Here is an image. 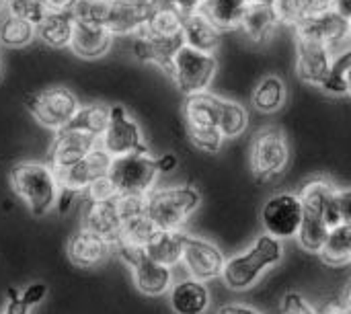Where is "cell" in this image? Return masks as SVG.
Masks as SVG:
<instances>
[{
	"label": "cell",
	"mask_w": 351,
	"mask_h": 314,
	"mask_svg": "<svg viewBox=\"0 0 351 314\" xmlns=\"http://www.w3.org/2000/svg\"><path fill=\"white\" fill-rule=\"evenodd\" d=\"M298 195L302 202V226L296 239L306 253H319L327 241L329 230L343 224L337 202V187H333L329 181L313 179L302 187Z\"/></svg>",
	"instance_id": "cell-1"
},
{
	"label": "cell",
	"mask_w": 351,
	"mask_h": 314,
	"mask_svg": "<svg viewBox=\"0 0 351 314\" xmlns=\"http://www.w3.org/2000/svg\"><path fill=\"white\" fill-rule=\"evenodd\" d=\"M282 257H284L282 241L265 232L249 249L226 259L222 269V280L234 292L251 290L269 267L282 261Z\"/></svg>",
	"instance_id": "cell-2"
},
{
	"label": "cell",
	"mask_w": 351,
	"mask_h": 314,
	"mask_svg": "<svg viewBox=\"0 0 351 314\" xmlns=\"http://www.w3.org/2000/svg\"><path fill=\"white\" fill-rule=\"evenodd\" d=\"M10 181L14 193L27 204L33 216L41 218L58 206L60 183L49 162H21L12 169Z\"/></svg>",
	"instance_id": "cell-3"
},
{
	"label": "cell",
	"mask_w": 351,
	"mask_h": 314,
	"mask_svg": "<svg viewBox=\"0 0 351 314\" xmlns=\"http://www.w3.org/2000/svg\"><path fill=\"white\" fill-rule=\"evenodd\" d=\"M199 204L202 195L195 187H162L146 195V214L158 230H181Z\"/></svg>",
	"instance_id": "cell-4"
},
{
	"label": "cell",
	"mask_w": 351,
	"mask_h": 314,
	"mask_svg": "<svg viewBox=\"0 0 351 314\" xmlns=\"http://www.w3.org/2000/svg\"><path fill=\"white\" fill-rule=\"evenodd\" d=\"M216 68H218L216 53H206L183 43L173 58L169 76L175 80L177 88L189 97V95L206 93L210 88L216 76Z\"/></svg>",
	"instance_id": "cell-5"
},
{
	"label": "cell",
	"mask_w": 351,
	"mask_h": 314,
	"mask_svg": "<svg viewBox=\"0 0 351 314\" xmlns=\"http://www.w3.org/2000/svg\"><path fill=\"white\" fill-rule=\"evenodd\" d=\"M109 165H111V156L101 146H97L82 160H78V162H74V165H70L66 169H53L56 177H58V183H60L58 210L68 212L70 202L74 197L82 195L95 179L107 175Z\"/></svg>",
	"instance_id": "cell-6"
},
{
	"label": "cell",
	"mask_w": 351,
	"mask_h": 314,
	"mask_svg": "<svg viewBox=\"0 0 351 314\" xmlns=\"http://www.w3.org/2000/svg\"><path fill=\"white\" fill-rule=\"evenodd\" d=\"M107 175L113 181L119 195L123 193L146 195L154 189L160 171L156 167V158L150 156V152H132L111 158Z\"/></svg>",
	"instance_id": "cell-7"
},
{
	"label": "cell",
	"mask_w": 351,
	"mask_h": 314,
	"mask_svg": "<svg viewBox=\"0 0 351 314\" xmlns=\"http://www.w3.org/2000/svg\"><path fill=\"white\" fill-rule=\"evenodd\" d=\"M27 109L41 125L60 132L70 125L72 117L80 109V103L70 88L51 86L27 97Z\"/></svg>",
	"instance_id": "cell-8"
},
{
	"label": "cell",
	"mask_w": 351,
	"mask_h": 314,
	"mask_svg": "<svg viewBox=\"0 0 351 314\" xmlns=\"http://www.w3.org/2000/svg\"><path fill=\"white\" fill-rule=\"evenodd\" d=\"M290 160V146L280 128H263L251 144V167L261 181L278 177Z\"/></svg>",
	"instance_id": "cell-9"
},
{
	"label": "cell",
	"mask_w": 351,
	"mask_h": 314,
	"mask_svg": "<svg viewBox=\"0 0 351 314\" xmlns=\"http://www.w3.org/2000/svg\"><path fill=\"white\" fill-rule=\"evenodd\" d=\"M99 146L111 158L132 152H148L140 125L128 115V111L121 105H111V117L107 130L99 138Z\"/></svg>",
	"instance_id": "cell-10"
},
{
	"label": "cell",
	"mask_w": 351,
	"mask_h": 314,
	"mask_svg": "<svg viewBox=\"0 0 351 314\" xmlns=\"http://www.w3.org/2000/svg\"><path fill=\"white\" fill-rule=\"evenodd\" d=\"M261 222L267 234L288 241L296 239L302 226V202L296 193H278L261 210Z\"/></svg>",
	"instance_id": "cell-11"
},
{
	"label": "cell",
	"mask_w": 351,
	"mask_h": 314,
	"mask_svg": "<svg viewBox=\"0 0 351 314\" xmlns=\"http://www.w3.org/2000/svg\"><path fill=\"white\" fill-rule=\"evenodd\" d=\"M181 263L187 269L189 278L199 282H212L216 278H222L226 259L214 243L185 234Z\"/></svg>",
	"instance_id": "cell-12"
},
{
	"label": "cell",
	"mask_w": 351,
	"mask_h": 314,
	"mask_svg": "<svg viewBox=\"0 0 351 314\" xmlns=\"http://www.w3.org/2000/svg\"><path fill=\"white\" fill-rule=\"evenodd\" d=\"M335 62L327 43L311 37L296 35V72L300 80L313 86H321Z\"/></svg>",
	"instance_id": "cell-13"
},
{
	"label": "cell",
	"mask_w": 351,
	"mask_h": 314,
	"mask_svg": "<svg viewBox=\"0 0 351 314\" xmlns=\"http://www.w3.org/2000/svg\"><path fill=\"white\" fill-rule=\"evenodd\" d=\"M97 146H99L97 138L76 132V130H70V128H64V130L56 132V136H53V142L49 148V165L53 169H66V167L82 160Z\"/></svg>",
	"instance_id": "cell-14"
},
{
	"label": "cell",
	"mask_w": 351,
	"mask_h": 314,
	"mask_svg": "<svg viewBox=\"0 0 351 314\" xmlns=\"http://www.w3.org/2000/svg\"><path fill=\"white\" fill-rule=\"evenodd\" d=\"M132 278L136 288L146 296H162L173 288V267L162 265L150 259L146 253H140L132 265Z\"/></svg>",
	"instance_id": "cell-15"
},
{
	"label": "cell",
	"mask_w": 351,
	"mask_h": 314,
	"mask_svg": "<svg viewBox=\"0 0 351 314\" xmlns=\"http://www.w3.org/2000/svg\"><path fill=\"white\" fill-rule=\"evenodd\" d=\"M113 37L115 35L105 25L76 21L72 39H70V47L76 56H80L84 60H95V58H103L111 49Z\"/></svg>",
	"instance_id": "cell-16"
},
{
	"label": "cell",
	"mask_w": 351,
	"mask_h": 314,
	"mask_svg": "<svg viewBox=\"0 0 351 314\" xmlns=\"http://www.w3.org/2000/svg\"><path fill=\"white\" fill-rule=\"evenodd\" d=\"M115 200H109V202L86 200L82 208V228L111 241L113 245L119 239V230H121V216H119Z\"/></svg>",
	"instance_id": "cell-17"
},
{
	"label": "cell",
	"mask_w": 351,
	"mask_h": 314,
	"mask_svg": "<svg viewBox=\"0 0 351 314\" xmlns=\"http://www.w3.org/2000/svg\"><path fill=\"white\" fill-rule=\"evenodd\" d=\"M115 245L86 228H80L70 241H68V257L72 259L74 265L78 267H84V269H90V267H97L101 265L111 249Z\"/></svg>",
	"instance_id": "cell-18"
},
{
	"label": "cell",
	"mask_w": 351,
	"mask_h": 314,
	"mask_svg": "<svg viewBox=\"0 0 351 314\" xmlns=\"http://www.w3.org/2000/svg\"><path fill=\"white\" fill-rule=\"evenodd\" d=\"M148 14V0H111L105 27L113 35H136Z\"/></svg>",
	"instance_id": "cell-19"
},
{
	"label": "cell",
	"mask_w": 351,
	"mask_h": 314,
	"mask_svg": "<svg viewBox=\"0 0 351 314\" xmlns=\"http://www.w3.org/2000/svg\"><path fill=\"white\" fill-rule=\"evenodd\" d=\"M183 12L167 2L148 0V14L138 33L160 37V39H175L183 37Z\"/></svg>",
	"instance_id": "cell-20"
},
{
	"label": "cell",
	"mask_w": 351,
	"mask_h": 314,
	"mask_svg": "<svg viewBox=\"0 0 351 314\" xmlns=\"http://www.w3.org/2000/svg\"><path fill=\"white\" fill-rule=\"evenodd\" d=\"M210 302L212 298L206 282L187 278L171 288V309L175 314H206Z\"/></svg>",
	"instance_id": "cell-21"
},
{
	"label": "cell",
	"mask_w": 351,
	"mask_h": 314,
	"mask_svg": "<svg viewBox=\"0 0 351 314\" xmlns=\"http://www.w3.org/2000/svg\"><path fill=\"white\" fill-rule=\"evenodd\" d=\"M220 29L197 8L183 16V41L206 53H216L220 47Z\"/></svg>",
	"instance_id": "cell-22"
},
{
	"label": "cell",
	"mask_w": 351,
	"mask_h": 314,
	"mask_svg": "<svg viewBox=\"0 0 351 314\" xmlns=\"http://www.w3.org/2000/svg\"><path fill=\"white\" fill-rule=\"evenodd\" d=\"M72 10H47V14L37 23V37L49 47H70L74 31Z\"/></svg>",
	"instance_id": "cell-23"
},
{
	"label": "cell",
	"mask_w": 351,
	"mask_h": 314,
	"mask_svg": "<svg viewBox=\"0 0 351 314\" xmlns=\"http://www.w3.org/2000/svg\"><path fill=\"white\" fill-rule=\"evenodd\" d=\"M278 25H280V21L274 12L271 2H251V4H247L241 29L247 33V37L251 41L263 43L274 35Z\"/></svg>",
	"instance_id": "cell-24"
},
{
	"label": "cell",
	"mask_w": 351,
	"mask_h": 314,
	"mask_svg": "<svg viewBox=\"0 0 351 314\" xmlns=\"http://www.w3.org/2000/svg\"><path fill=\"white\" fill-rule=\"evenodd\" d=\"M183 245H185V232H181V230H156L154 237L144 247V253L162 265L175 267L181 263Z\"/></svg>",
	"instance_id": "cell-25"
},
{
	"label": "cell",
	"mask_w": 351,
	"mask_h": 314,
	"mask_svg": "<svg viewBox=\"0 0 351 314\" xmlns=\"http://www.w3.org/2000/svg\"><path fill=\"white\" fill-rule=\"evenodd\" d=\"M282 25L298 29L306 19L333 8L329 0H269Z\"/></svg>",
	"instance_id": "cell-26"
},
{
	"label": "cell",
	"mask_w": 351,
	"mask_h": 314,
	"mask_svg": "<svg viewBox=\"0 0 351 314\" xmlns=\"http://www.w3.org/2000/svg\"><path fill=\"white\" fill-rule=\"evenodd\" d=\"M199 10L220 29L230 31L239 29L247 10L245 0H204Z\"/></svg>",
	"instance_id": "cell-27"
},
{
	"label": "cell",
	"mask_w": 351,
	"mask_h": 314,
	"mask_svg": "<svg viewBox=\"0 0 351 314\" xmlns=\"http://www.w3.org/2000/svg\"><path fill=\"white\" fill-rule=\"evenodd\" d=\"M111 117V107L105 103H88V105H80V109L76 111V115L70 121V130L88 134L93 138H101L103 132L107 130Z\"/></svg>",
	"instance_id": "cell-28"
},
{
	"label": "cell",
	"mask_w": 351,
	"mask_h": 314,
	"mask_svg": "<svg viewBox=\"0 0 351 314\" xmlns=\"http://www.w3.org/2000/svg\"><path fill=\"white\" fill-rule=\"evenodd\" d=\"M286 84L280 76H265L253 90L251 103L261 113H276L286 103Z\"/></svg>",
	"instance_id": "cell-29"
},
{
	"label": "cell",
	"mask_w": 351,
	"mask_h": 314,
	"mask_svg": "<svg viewBox=\"0 0 351 314\" xmlns=\"http://www.w3.org/2000/svg\"><path fill=\"white\" fill-rule=\"evenodd\" d=\"M249 128V113L247 109L230 99L218 97V130L226 138H239Z\"/></svg>",
	"instance_id": "cell-30"
},
{
	"label": "cell",
	"mask_w": 351,
	"mask_h": 314,
	"mask_svg": "<svg viewBox=\"0 0 351 314\" xmlns=\"http://www.w3.org/2000/svg\"><path fill=\"white\" fill-rule=\"evenodd\" d=\"M327 265H343L351 261V226L339 224L329 230L325 245L319 251Z\"/></svg>",
	"instance_id": "cell-31"
},
{
	"label": "cell",
	"mask_w": 351,
	"mask_h": 314,
	"mask_svg": "<svg viewBox=\"0 0 351 314\" xmlns=\"http://www.w3.org/2000/svg\"><path fill=\"white\" fill-rule=\"evenodd\" d=\"M37 37V25L21 16L8 14L0 23V43L4 47H25Z\"/></svg>",
	"instance_id": "cell-32"
},
{
	"label": "cell",
	"mask_w": 351,
	"mask_h": 314,
	"mask_svg": "<svg viewBox=\"0 0 351 314\" xmlns=\"http://www.w3.org/2000/svg\"><path fill=\"white\" fill-rule=\"evenodd\" d=\"M158 228L154 226V222L148 218V214H140V216H132L121 220V230H119V239L115 243H125L132 247H140L144 249L148 245V241L154 237Z\"/></svg>",
	"instance_id": "cell-33"
},
{
	"label": "cell",
	"mask_w": 351,
	"mask_h": 314,
	"mask_svg": "<svg viewBox=\"0 0 351 314\" xmlns=\"http://www.w3.org/2000/svg\"><path fill=\"white\" fill-rule=\"evenodd\" d=\"M111 0H76L72 6V14L76 21H88V23H105L107 10Z\"/></svg>",
	"instance_id": "cell-34"
},
{
	"label": "cell",
	"mask_w": 351,
	"mask_h": 314,
	"mask_svg": "<svg viewBox=\"0 0 351 314\" xmlns=\"http://www.w3.org/2000/svg\"><path fill=\"white\" fill-rule=\"evenodd\" d=\"M6 6L8 14L31 21L33 25H37L47 14V6L43 4V0H6Z\"/></svg>",
	"instance_id": "cell-35"
},
{
	"label": "cell",
	"mask_w": 351,
	"mask_h": 314,
	"mask_svg": "<svg viewBox=\"0 0 351 314\" xmlns=\"http://www.w3.org/2000/svg\"><path fill=\"white\" fill-rule=\"evenodd\" d=\"M189 132V140L204 152L216 154L222 148L224 136L218 128H195V130H187Z\"/></svg>",
	"instance_id": "cell-36"
},
{
	"label": "cell",
	"mask_w": 351,
	"mask_h": 314,
	"mask_svg": "<svg viewBox=\"0 0 351 314\" xmlns=\"http://www.w3.org/2000/svg\"><path fill=\"white\" fill-rule=\"evenodd\" d=\"M119 193L113 185V181L109 179V175H103L99 179H95L88 189L84 191V197L90 200V202H109V200H115Z\"/></svg>",
	"instance_id": "cell-37"
},
{
	"label": "cell",
	"mask_w": 351,
	"mask_h": 314,
	"mask_svg": "<svg viewBox=\"0 0 351 314\" xmlns=\"http://www.w3.org/2000/svg\"><path fill=\"white\" fill-rule=\"evenodd\" d=\"M282 314H319L300 294H288L282 302Z\"/></svg>",
	"instance_id": "cell-38"
},
{
	"label": "cell",
	"mask_w": 351,
	"mask_h": 314,
	"mask_svg": "<svg viewBox=\"0 0 351 314\" xmlns=\"http://www.w3.org/2000/svg\"><path fill=\"white\" fill-rule=\"evenodd\" d=\"M45 296H47V286L41 284V282L31 284V286H27V288L21 292V300H23V304H25L29 311H31L33 306H37Z\"/></svg>",
	"instance_id": "cell-39"
},
{
	"label": "cell",
	"mask_w": 351,
	"mask_h": 314,
	"mask_svg": "<svg viewBox=\"0 0 351 314\" xmlns=\"http://www.w3.org/2000/svg\"><path fill=\"white\" fill-rule=\"evenodd\" d=\"M2 314H29V309L21 300V292H16L14 288H8V300Z\"/></svg>",
	"instance_id": "cell-40"
},
{
	"label": "cell",
	"mask_w": 351,
	"mask_h": 314,
	"mask_svg": "<svg viewBox=\"0 0 351 314\" xmlns=\"http://www.w3.org/2000/svg\"><path fill=\"white\" fill-rule=\"evenodd\" d=\"M337 202H339L341 222L351 226V189H337Z\"/></svg>",
	"instance_id": "cell-41"
},
{
	"label": "cell",
	"mask_w": 351,
	"mask_h": 314,
	"mask_svg": "<svg viewBox=\"0 0 351 314\" xmlns=\"http://www.w3.org/2000/svg\"><path fill=\"white\" fill-rule=\"evenodd\" d=\"M177 165H179V158H177L175 154H171V152L160 154V156L156 158V167H158L160 173H173V171L177 169Z\"/></svg>",
	"instance_id": "cell-42"
},
{
	"label": "cell",
	"mask_w": 351,
	"mask_h": 314,
	"mask_svg": "<svg viewBox=\"0 0 351 314\" xmlns=\"http://www.w3.org/2000/svg\"><path fill=\"white\" fill-rule=\"evenodd\" d=\"M158 2H167V4H171V6L179 8L183 14H187V12L197 10V8L202 6V2H204V0H158Z\"/></svg>",
	"instance_id": "cell-43"
},
{
	"label": "cell",
	"mask_w": 351,
	"mask_h": 314,
	"mask_svg": "<svg viewBox=\"0 0 351 314\" xmlns=\"http://www.w3.org/2000/svg\"><path fill=\"white\" fill-rule=\"evenodd\" d=\"M216 314H261L257 309L247 306V304H224Z\"/></svg>",
	"instance_id": "cell-44"
},
{
	"label": "cell",
	"mask_w": 351,
	"mask_h": 314,
	"mask_svg": "<svg viewBox=\"0 0 351 314\" xmlns=\"http://www.w3.org/2000/svg\"><path fill=\"white\" fill-rule=\"evenodd\" d=\"M76 0H43L47 10H72Z\"/></svg>",
	"instance_id": "cell-45"
},
{
	"label": "cell",
	"mask_w": 351,
	"mask_h": 314,
	"mask_svg": "<svg viewBox=\"0 0 351 314\" xmlns=\"http://www.w3.org/2000/svg\"><path fill=\"white\" fill-rule=\"evenodd\" d=\"M333 10H337L343 19L351 21V0H331Z\"/></svg>",
	"instance_id": "cell-46"
},
{
	"label": "cell",
	"mask_w": 351,
	"mask_h": 314,
	"mask_svg": "<svg viewBox=\"0 0 351 314\" xmlns=\"http://www.w3.org/2000/svg\"><path fill=\"white\" fill-rule=\"evenodd\" d=\"M346 78H348V95L351 97V56L348 60V66H346Z\"/></svg>",
	"instance_id": "cell-47"
},
{
	"label": "cell",
	"mask_w": 351,
	"mask_h": 314,
	"mask_svg": "<svg viewBox=\"0 0 351 314\" xmlns=\"http://www.w3.org/2000/svg\"><path fill=\"white\" fill-rule=\"evenodd\" d=\"M343 314H351V306H348V304H346V306H343Z\"/></svg>",
	"instance_id": "cell-48"
},
{
	"label": "cell",
	"mask_w": 351,
	"mask_h": 314,
	"mask_svg": "<svg viewBox=\"0 0 351 314\" xmlns=\"http://www.w3.org/2000/svg\"><path fill=\"white\" fill-rule=\"evenodd\" d=\"M247 4H251V2H269V0H245Z\"/></svg>",
	"instance_id": "cell-49"
},
{
	"label": "cell",
	"mask_w": 351,
	"mask_h": 314,
	"mask_svg": "<svg viewBox=\"0 0 351 314\" xmlns=\"http://www.w3.org/2000/svg\"><path fill=\"white\" fill-rule=\"evenodd\" d=\"M348 306H351V290H350V294H348V302H346Z\"/></svg>",
	"instance_id": "cell-50"
},
{
	"label": "cell",
	"mask_w": 351,
	"mask_h": 314,
	"mask_svg": "<svg viewBox=\"0 0 351 314\" xmlns=\"http://www.w3.org/2000/svg\"><path fill=\"white\" fill-rule=\"evenodd\" d=\"M2 6H6V0H0V8H2Z\"/></svg>",
	"instance_id": "cell-51"
},
{
	"label": "cell",
	"mask_w": 351,
	"mask_h": 314,
	"mask_svg": "<svg viewBox=\"0 0 351 314\" xmlns=\"http://www.w3.org/2000/svg\"><path fill=\"white\" fill-rule=\"evenodd\" d=\"M329 2H331V0H329Z\"/></svg>",
	"instance_id": "cell-52"
}]
</instances>
